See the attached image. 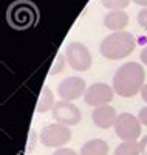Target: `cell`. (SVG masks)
I'll list each match as a JSON object with an SVG mask.
<instances>
[{"label":"cell","mask_w":147,"mask_h":155,"mask_svg":"<svg viewBox=\"0 0 147 155\" xmlns=\"http://www.w3.org/2000/svg\"><path fill=\"white\" fill-rule=\"evenodd\" d=\"M145 71L139 62H126L119 67L115 74L112 87L115 93L121 98H132L141 93V88L144 87Z\"/></svg>","instance_id":"obj_1"},{"label":"cell","mask_w":147,"mask_h":155,"mask_svg":"<svg viewBox=\"0 0 147 155\" xmlns=\"http://www.w3.org/2000/svg\"><path fill=\"white\" fill-rule=\"evenodd\" d=\"M136 48V39L129 31H116L102 39L99 45L101 54L109 61H118L130 56Z\"/></svg>","instance_id":"obj_2"},{"label":"cell","mask_w":147,"mask_h":155,"mask_svg":"<svg viewBox=\"0 0 147 155\" xmlns=\"http://www.w3.org/2000/svg\"><path fill=\"white\" fill-rule=\"evenodd\" d=\"M73 138V134L70 130V127H67L59 123H51L42 127L41 134H39V141L45 147H64L67 143H70V140Z\"/></svg>","instance_id":"obj_3"},{"label":"cell","mask_w":147,"mask_h":155,"mask_svg":"<svg viewBox=\"0 0 147 155\" xmlns=\"http://www.w3.org/2000/svg\"><path fill=\"white\" fill-rule=\"evenodd\" d=\"M141 121L138 116L132 115L129 112H122L118 115L116 123H115V134L121 141H138L142 129H141Z\"/></svg>","instance_id":"obj_4"},{"label":"cell","mask_w":147,"mask_h":155,"mask_svg":"<svg viewBox=\"0 0 147 155\" xmlns=\"http://www.w3.org/2000/svg\"><path fill=\"white\" fill-rule=\"evenodd\" d=\"M67 64L76 71H87L91 67V53L85 44L82 42H70L65 47Z\"/></svg>","instance_id":"obj_5"},{"label":"cell","mask_w":147,"mask_h":155,"mask_svg":"<svg viewBox=\"0 0 147 155\" xmlns=\"http://www.w3.org/2000/svg\"><path fill=\"white\" fill-rule=\"evenodd\" d=\"M51 115H53V120L59 124H64L67 127H71V126H76L81 123L82 120V113L79 110V107L76 104L70 101H56L54 107L51 110Z\"/></svg>","instance_id":"obj_6"},{"label":"cell","mask_w":147,"mask_h":155,"mask_svg":"<svg viewBox=\"0 0 147 155\" xmlns=\"http://www.w3.org/2000/svg\"><path fill=\"white\" fill-rule=\"evenodd\" d=\"M113 98H115L113 87H110L109 84H104V82H95V84L88 85L87 92L84 95L85 104H88L91 107L107 106L113 101Z\"/></svg>","instance_id":"obj_7"},{"label":"cell","mask_w":147,"mask_h":155,"mask_svg":"<svg viewBox=\"0 0 147 155\" xmlns=\"http://www.w3.org/2000/svg\"><path fill=\"white\" fill-rule=\"evenodd\" d=\"M87 82L79 76H68L65 79L60 81L59 87H57V95L60 96V99L64 101H76L81 96L85 95L87 92Z\"/></svg>","instance_id":"obj_8"},{"label":"cell","mask_w":147,"mask_h":155,"mask_svg":"<svg viewBox=\"0 0 147 155\" xmlns=\"http://www.w3.org/2000/svg\"><path fill=\"white\" fill-rule=\"evenodd\" d=\"M8 20L16 28H28L36 20L34 6L30 5L28 2H19L12 5L8 14Z\"/></svg>","instance_id":"obj_9"},{"label":"cell","mask_w":147,"mask_h":155,"mask_svg":"<svg viewBox=\"0 0 147 155\" xmlns=\"http://www.w3.org/2000/svg\"><path fill=\"white\" fill-rule=\"evenodd\" d=\"M118 118V113L116 110L110 106H101V107H95L91 110V121L96 127L99 129H109L113 127Z\"/></svg>","instance_id":"obj_10"},{"label":"cell","mask_w":147,"mask_h":155,"mask_svg":"<svg viewBox=\"0 0 147 155\" xmlns=\"http://www.w3.org/2000/svg\"><path fill=\"white\" fill-rule=\"evenodd\" d=\"M129 25V14L124 9H115L109 11L104 16V27L110 30L112 33L124 31V28Z\"/></svg>","instance_id":"obj_11"},{"label":"cell","mask_w":147,"mask_h":155,"mask_svg":"<svg viewBox=\"0 0 147 155\" xmlns=\"http://www.w3.org/2000/svg\"><path fill=\"white\" fill-rule=\"evenodd\" d=\"M110 150L107 141L101 140V138H93L88 140L81 146V150L79 153L81 155H107Z\"/></svg>","instance_id":"obj_12"},{"label":"cell","mask_w":147,"mask_h":155,"mask_svg":"<svg viewBox=\"0 0 147 155\" xmlns=\"http://www.w3.org/2000/svg\"><path fill=\"white\" fill-rule=\"evenodd\" d=\"M56 101H54V93L50 87H44L42 92H41V96H39V101H37V106H36V112L37 113H45V112H50L54 107Z\"/></svg>","instance_id":"obj_13"},{"label":"cell","mask_w":147,"mask_h":155,"mask_svg":"<svg viewBox=\"0 0 147 155\" xmlns=\"http://www.w3.org/2000/svg\"><path fill=\"white\" fill-rule=\"evenodd\" d=\"M113 155H141V146L139 141H121Z\"/></svg>","instance_id":"obj_14"},{"label":"cell","mask_w":147,"mask_h":155,"mask_svg":"<svg viewBox=\"0 0 147 155\" xmlns=\"http://www.w3.org/2000/svg\"><path fill=\"white\" fill-rule=\"evenodd\" d=\"M101 5L110 11L115 9H126L130 5V0H101Z\"/></svg>","instance_id":"obj_15"},{"label":"cell","mask_w":147,"mask_h":155,"mask_svg":"<svg viewBox=\"0 0 147 155\" xmlns=\"http://www.w3.org/2000/svg\"><path fill=\"white\" fill-rule=\"evenodd\" d=\"M65 62H67V58H65V54H57V58L54 59V62H53V65H51L50 74H56V73H60V71L64 70Z\"/></svg>","instance_id":"obj_16"},{"label":"cell","mask_w":147,"mask_h":155,"mask_svg":"<svg viewBox=\"0 0 147 155\" xmlns=\"http://www.w3.org/2000/svg\"><path fill=\"white\" fill-rule=\"evenodd\" d=\"M136 20H138V23H139V27H141L144 31H147V8L139 9L138 16H136Z\"/></svg>","instance_id":"obj_17"},{"label":"cell","mask_w":147,"mask_h":155,"mask_svg":"<svg viewBox=\"0 0 147 155\" xmlns=\"http://www.w3.org/2000/svg\"><path fill=\"white\" fill-rule=\"evenodd\" d=\"M53 155H81V153H77L76 150L68 149V147H59L53 152Z\"/></svg>","instance_id":"obj_18"},{"label":"cell","mask_w":147,"mask_h":155,"mask_svg":"<svg viewBox=\"0 0 147 155\" xmlns=\"http://www.w3.org/2000/svg\"><path fill=\"white\" fill-rule=\"evenodd\" d=\"M138 120L141 121V124H144L147 127V106H144L142 109H139V113H138Z\"/></svg>","instance_id":"obj_19"},{"label":"cell","mask_w":147,"mask_h":155,"mask_svg":"<svg viewBox=\"0 0 147 155\" xmlns=\"http://www.w3.org/2000/svg\"><path fill=\"white\" fill-rule=\"evenodd\" d=\"M36 138H37L36 132L31 130V132H30V143H28V150H30V152L36 149Z\"/></svg>","instance_id":"obj_20"},{"label":"cell","mask_w":147,"mask_h":155,"mask_svg":"<svg viewBox=\"0 0 147 155\" xmlns=\"http://www.w3.org/2000/svg\"><path fill=\"white\" fill-rule=\"evenodd\" d=\"M139 146H141V153L147 155V135H144V138L139 140Z\"/></svg>","instance_id":"obj_21"},{"label":"cell","mask_w":147,"mask_h":155,"mask_svg":"<svg viewBox=\"0 0 147 155\" xmlns=\"http://www.w3.org/2000/svg\"><path fill=\"white\" fill-rule=\"evenodd\" d=\"M139 59H141V62L144 64V65H147V45L141 50V54H139Z\"/></svg>","instance_id":"obj_22"},{"label":"cell","mask_w":147,"mask_h":155,"mask_svg":"<svg viewBox=\"0 0 147 155\" xmlns=\"http://www.w3.org/2000/svg\"><path fill=\"white\" fill-rule=\"evenodd\" d=\"M141 98H142V101L147 104V84H144V87L141 88Z\"/></svg>","instance_id":"obj_23"},{"label":"cell","mask_w":147,"mask_h":155,"mask_svg":"<svg viewBox=\"0 0 147 155\" xmlns=\"http://www.w3.org/2000/svg\"><path fill=\"white\" fill-rule=\"evenodd\" d=\"M132 2L139 5V6H142V8H147V0H132Z\"/></svg>","instance_id":"obj_24"}]
</instances>
